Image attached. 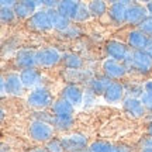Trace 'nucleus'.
<instances>
[{"mask_svg":"<svg viewBox=\"0 0 152 152\" xmlns=\"http://www.w3.org/2000/svg\"><path fill=\"white\" fill-rule=\"evenodd\" d=\"M54 102H55V99H54V96H52V92H51L49 87H47L45 85L31 90V92L28 93L27 100H26V103H27L28 107H31V109L35 110V111L51 109Z\"/></svg>","mask_w":152,"mask_h":152,"instance_id":"obj_1","label":"nucleus"},{"mask_svg":"<svg viewBox=\"0 0 152 152\" xmlns=\"http://www.w3.org/2000/svg\"><path fill=\"white\" fill-rule=\"evenodd\" d=\"M124 64L128 71L138 75H149L152 72V58L147 54V51H132Z\"/></svg>","mask_w":152,"mask_h":152,"instance_id":"obj_2","label":"nucleus"},{"mask_svg":"<svg viewBox=\"0 0 152 152\" xmlns=\"http://www.w3.org/2000/svg\"><path fill=\"white\" fill-rule=\"evenodd\" d=\"M64 54L56 47L47 45L37 49V68L39 69H52L62 64Z\"/></svg>","mask_w":152,"mask_h":152,"instance_id":"obj_3","label":"nucleus"},{"mask_svg":"<svg viewBox=\"0 0 152 152\" xmlns=\"http://www.w3.org/2000/svg\"><path fill=\"white\" fill-rule=\"evenodd\" d=\"M28 137L33 140L34 142L38 144H47L49 142L52 138H55V131L54 125L48 124V123H44V121H38V120H33L27 128Z\"/></svg>","mask_w":152,"mask_h":152,"instance_id":"obj_4","label":"nucleus"},{"mask_svg":"<svg viewBox=\"0 0 152 152\" xmlns=\"http://www.w3.org/2000/svg\"><path fill=\"white\" fill-rule=\"evenodd\" d=\"M26 26H27V28L33 30L35 33H49V31L54 30L51 14L45 9H39V10L35 11L26 21Z\"/></svg>","mask_w":152,"mask_h":152,"instance_id":"obj_5","label":"nucleus"},{"mask_svg":"<svg viewBox=\"0 0 152 152\" xmlns=\"http://www.w3.org/2000/svg\"><path fill=\"white\" fill-rule=\"evenodd\" d=\"M104 54L106 58L109 59L118 61V62H125L131 55V48L127 45V42L120 41V39H109L104 42Z\"/></svg>","mask_w":152,"mask_h":152,"instance_id":"obj_6","label":"nucleus"},{"mask_svg":"<svg viewBox=\"0 0 152 152\" xmlns=\"http://www.w3.org/2000/svg\"><path fill=\"white\" fill-rule=\"evenodd\" d=\"M102 73L106 75L113 82H120L121 79L128 76L130 71L125 66L124 62H118V61L104 58L103 62H102Z\"/></svg>","mask_w":152,"mask_h":152,"instance_id":"obj_7","label":"nucleus"},{"mask_svg":"<svg viewBox=\"0 0 152 152\" xmlns=\"http://www.w3.org/2000/svg\"><path fill=\"white\" fill-rule=\"evenodd\" d=\"M13 65L20 71L28 68H37V49L28 47L20 48L13 58Z\"/></svg>","mask_w":152,"mask_h":152,"instance_id":"obj_8","label":"nucleus"},{"mask_svg":"<svg viewBox=\"0 0 152 152\" xmlns=\"http://www.w3.org/2000/svg\"><path fill=\"white\" fill-rule=\"evenodd\" d=\"M131 1L123 0V1H117L114 0L109 4V11H107V16H109L110 23L115 26V27H121L127 24V7Z\"/></svg>","mask_w":152,"mask_h":152,"instance_id":"obj_9","label":"nucleus"},{"mask_svg":"<svg viewBox=\"0 0 152 152\" xmlns=\"http://www.w3.org/2000/svg\"><path fill=\"white\" fill-rule=\"evenodd\" d=\"M61 97L68 100L73 107L83 106V97H85V87L75 83H66L61 90Z\"/></svg>","mask_w":152,"mask_h":152,"instance_id":"obj_10","label":"nucleus"},{"mask_svg":"<svg viewBox=\"0 0 152 152\" xmlns=\"http://www.w3.org/2000/svg\"><path fill=\"white\" fill-rule=\"evenodd\" d=\"M123 111L127 114V117H130L132 120H140V118H145L147 117V109L144 107L141 99H135V97H125L124 102L121 103Z\"/></svg>","mask_w":152,"mask_h":152,"instance_id":"obj_11","label":"nucleus"},{"mask_svg":"<svg viewBox=\"0 0 152 152\" xmlns=\"http://www.w3.org/2000/svg\"><path fill=\"white\" fill-rule=\"evenodd\" d=\"M20 77L23 80V85L27 90H34L37 87L42 86L44 75L39 68H28V69H23L20 71Z\"/></svg>","mask_w":152,"mask_h":152,"instance_id":"obj_12","label":"nucleus"},{"mask_svg":"<svg viewBox=\"0 0 152 152\" xmlns=\"http://www.w3.org/2000/svg\"><path fill=\"white\" fill-rule=\"evenodd\" d=\"M61 140H62V144H64L66 152L87 148L90 144L87 135L83 132H69V134H65L64 137H61Z\"/></svg>","mask_w":152,"mask_h":152,"instance_id":"obj_13","label":"nucleus"},{"mask_svg":"<svg viewBox=\"0 0 152 152\" xmlns=\"http://www.w3.org/2000/svg\"><path fill=\"white\" fill-rule=\"evenodd\" d=\"M39 9H42V1L38 0H24V1H17L14 6V13L18 20H26L27 21L30 17Z\"/></svg>","mask_w":152,"mask_h":152,"instance_id":"obj_14","label":"nucleus"},{"mask_svg":"<svg viewBox=\"0 0 152 152\" xmlns=\"http://www.w3.org/2000/svg\"><path fill=\"white\" fill-rule=\"evenodd\" d=\"M125 42L131 48V51H145L148 42H149V37L145 35L140 28L135 27L127 33Z\"/></svg>","mask_w":152,"mask_h":152,"instance_id":"obj_15","label":"nucleus"},{"mask_svg":"<svg viewBox=\"0 0 152 152\" xmlns=\"http://www.w3.org/2000/svg\"><path fill=\"white\" fill-rule=\"evenodd\" d=\"M148 17L145 6L137 1H131L127 7V24L138 27L145 18Z\"/></svg>","mask_w":152,"mask_h":152,"instance_id":"obj_16","label":"nucleus"},{"mask_svg":"<svg viewBox=\"0 0 152 152\" xmlns=\"http://www.w3.org/2000/svg\"><path fill=\"white\" fill-rule=\"evenodd\" d=\"M103 100L109 104H120L124 102L125 96V87L123 82H113L109 86V89L106 90L103 96Z\"/></svg>","mask_w":152,"mask_h":152,"instance_id":"obj_17","label":"nucleus"},{"mask_svg":"<svg viewBox=\"0 0 152 152\" xmlns=\"http://www.w3.org/2000/svg\"><path fill=\"white\" fill-rule=\"evenodd\" d=\"M6 86H7V93L10 96H23L26 87L23 85V80L20 77V72H7L4 73Z\"/></svg>","mask_w":152,"mask_h":152,"instance_id":"obj_18","label":"nucleus"},{"mask_svg":"<svg viewBox=\"0 0 152 152\" xmlns=\"http://www.w3.org/2000/svg\"><path fill=\"white\" fill-rule=\"evenodd\" d=\"M64 77H65V80L68 83H75V85H89V82L92 80V77L94 76L90 69H77V71H68L65 69V72L62 73Z\"/></svg>","mask_w":152,"mask_h":152,"instance_id":"obj_19","label":"nucleus"},{"mask_svg":"<svg viewBox=\"0 0 152 152\" xmlns=\"http://www.w3.org/2000/svg\"><path fill=\"white\" fill-rule=\"evenodd\" d=\"M51 113L55 117H68V115H75V107L72 106L68 100L62 99L59 96L58 99H55L54 104L51 107Z\"/></svg>","mask_w":152,"mask_h":152,"instance_id":"obj_20","label":"nucleus"},{"mask_svg":"<svg viewBox=\"0 0 152 152\" xmlns=\"http://www.w3.org/2000/svg\"><path fill=\"white\" fill-rule=\"evenodd\" d=\"M111 83H113V80H111V79H109L106 75H103V73H102V75H94V76H93L92 80L89 82L87 87H89L90 90H93V92L96 93L97 96H103Z\"/></svg>","mask_w":152,"mask_h":152,"instance_id":"obj_21","label":"nucleus"},{"mask_svg":"<svg viewBox=\"0 0 152 152\" xmlns=\"http://www.w3.org/2000/svg\"><path fill=\"white\" fill-rule=\"evenodd\" d=\"M49 14H51V18H52V24H54V30L58 31V33L64 34L66 30H69L71 26L73 24L71 18L62 16L58 10H48Z\"/></svg>","mask_w":152,"mask_h":152,"instance_id":"obj_22","label":"nucleus"},{"mask_svg":"<svg viewBox=\"0 0 152 152\" xmlns=\"http://www.w3.org/2000/svg\"><path fill=\"white\" fill-rule=\"evenodd\" d=\"M62 64L68 71H77V69H83L85 61L77 52H64Z\"/></svg>","mask_w":152,"mask_h":152,"instance_id":"obj_23","label":"nucleus"},{"mask_svg":"<svg viewBox=\"0 0 152 152\" xmlns=\"http://www.w3.org/2000/svg\"><path fill=\"white\" fill-rule=\"evenodd\" d=\"M54 128L56 132H64L69 134V131L75 127V115H68V117H55L54 118Z\"/></svg>","mask_w":152,"mask_h":152,"instance_id":"obj_24","label":"nucleus"},{"mask_svg":"<svg viewBox=\"0 0 152 152\" xmlns=\"http://www.w3.org/2000/svg\"><path fill=\"white\" fill-rule=\"evenodd\" d=\"M77 7H79V1H72V0H64V1H59L58 4V9L56 10L59 11L62 16L71 18L73 21L75 18V14L77 11Z\"/></svg>","mask_w":152,"mask_h":152,"instance_id":"obj_25","label":"nucleus"},{"mask_svg":"<svg viewBox=\"0 0 152 152\" xmlns=\"http://www.w3.org/2000/svg\"><path fill=\"white\" fill-rule=\"evenodd\" d=\"M87 7L90 10V14L94 18H102L103 16L107 14L109 11V4L106 1H102V0H93V1H89L87 3Z\"/></svg>","mask_w":152,"mask_h":152,"instance_id":"obj_26","label":"nucleus"},{"mask_svg":"<svg viewBox=\"0 0 152 152\" xmlns=\"http://www.w3.org/2000/svg\"><path fill=\"white\" fill-rule=\"evenodd\" d=\"M89 152H114L115 151V144L107 140H94L89 144L87 147Z\"/></svg>","mask_w":152,"mask_h":152,"instance_id":"obj_27","label":"nucleus"},{"mask_svg":"<svg viewBox=\"0 0 152 152\" xmlns=\"http://www.w3.org/2000/svg\"><path fill=\"white\" fill-rule=\"evenodd\" d=\"M124 87H125V96H127V97L141 99L142 94L145 93V90H144V83H140V82H135V80L125 82Z\"/></svg>","mask_w":152,"mask_h":152,"instance_id":"obj_28","label":"nucleus"},{"mask_svg":"<svg viewBox=\"0 0 152 152\" xmlns=\"http://www.w3.org/2000/svg\"><path fill=\"white\" fill-rule=\"evenodd\" d=\"M92 18V14H90V10L87 7L86 3L83 1H79V7H77V11L75 14V18H73V23L75 24H82V23H86Z\"/></svg>","mask_w":152,"mask_h":152,"instance_id":"obj_29","label":"nucleus"},{"mask_svg":"<svg viewBox=\"0 0 152 152\" xmlns=\"http://www.w3.org/2000/svg\"><path fill=\"white\" fill-rule=\"evenodd\" d=\"M17 20V16L14 13V9H9V7H0V21L3 26H9Z\"/></svg>","mask_w":152,"mask_h":152,"instance_id":"obj_30","label":"nucleus"},{"mask_svg":"<svg viewBox=\"0 0 152 152\" xmlns=\"http://www.w3.org/2000/svg\"><path fill=\"white\" fill-rule=\"evenodd\" d=\"M97 94L86 86L85 87V97H83V107L85 109H92L93 106L97 103Z\"/></svg>","mask_w":152,"mask_h":152,"instance_id":"obj_31","label":"nucleus"},{"mask_svg":"<svg viewBox=\"0 0 152 152\" xmlns=\"http://www.w3.org/2000/svg\"><path fill=\"white\" fill-rule=\"evenodd\" d=\"M44 148L47 149V152H66L64 144H62V140L61 138H52L49 142H47Z\"/></svg>","mask_w":152,"mask_h":152,"instance_id":"obj_32","label":"nucleus"},{"mask_svg":"<svg viewBox=\"0 0 152 152\" xmlns=\"http://www.w3.org/2000/svg\"><path fill=\"white\" fill-rule=\"evenodd\" d=\"M55 115L52 113H49L47 110H41V111H34L33 114V120H38V121H44V123H48L52 124L54 123Z\"/></svg>","mask_w":152,"mask_h":152,"instance_id":"obj_33","label":"nucleus"},{"mask_svg":"<svg viewBox=\"0 0 152 152\" xmlns=\"http://www.w3.org/2000/svg\"><path fill=\"white\" fill-rule=\"evenodd\" d=\"M82 34H83V30L80 28V26L73 23V24L71 26V28H69V30H66L62 35H64V37H66V38H69V39H75V38L80 37Z\"/></svg>","mask_w":152,"mask_h":152,"instance_id":"obj_34","label":"nucleus"},{"mask_svg":"<svg viewBox=\"0 0 152 152\" xmlns=\"http://www.w3.org/2000/svg\"><path fill=\"white\" fill-rule=\"evenodd\" d=\"M137 148L138 151H144V149H152V135H144L141 137L138 142H137Z\"/></svg>","mask_w":152,"mask_h":152,"instance_id":"obj_35","label":"nucleus"},{"mask_svg":"<svg viewBox=\"0 0 152 152\" xmlns=\"http://www.w3.org/2000/svg\"><path fill=\"white\" fill-rule=\"evenodd\" d=\"M137 28H140L145 35H148L149 38H152V17H147V18H145V20H144V21H142Z\"/></svg>","mask_w":152,"mask_h":152,"instance_id":"obj_36","label":"nucleus"},{"mask_svg":"<svg viewBox=\"0 0 152 152\" xmlns=\"http://www.w3.org/2000/svg\"><path fill=\"white\" fill-rule=\"evenodd\" d=\"M114 152H140V151H138V148L132 147L130 144L120 142V144H115V151Z\"/></svg>","mask_w":152,"mask_h":152,"instance_id":"obj_37","label":"nucleus"},{"mask_svg":"<svg viewBox=\"0 0 152 152\" xmlns=\"http://www.w3.org/2000/svg\"><path fill=\"white\" fill-rule=\"evenodd\" d=\"M141 102L144 104V107L147 109L148 113H152V96L148 94V93H144L141 97Z\"/></svg>","mask_w":152,"mask_h":152,"instance_id":"obj_38","label":"nucleus"},{"mask_svg":"<svg viewBox=\"0 0 152 152\" xmlns=\"http://www.w3.org/2000/svg\"><path fill=\"white\" fill-rule=\"evenodd\" d=\"M58 4H59V1H55V0H44L42 9H45V10H56Z\"/></svg>","mask_w":152,"mask_h":152,"instance_id":"obj_39","label":"nucleus"},{"mask_svg":"<svg viewBox=\"0 0 152 152\" xmlns=\"http://www.w3.org/2000/svg\"><path fill=\"white\" fill-rule=\"evenodd\" d=\"M9 93H7V86H6V79H4V75L0 76V96L1 99H4Z\"/></svg>","mask_w":152,"mask_h":152,"instance_id":"obj_40","label":"nucleus"},{"mask_svg":"<svg viewBox=\"0 0 152 152\" xmlns=\"http://www.w3.org/2000/svg\"><path fill=\"white\" fill-rule=\"evenodd\" d=\"M144 90H145V93L152 96V79H147L144 82Z\"/></svg>","mask_w":152,"mask_h":152,"instance_id":"obj_41","label":"nucleus"},{"mask_svg":"<svg viewBox=\"0 0 152 152\" xmlns=\"http://www.w3.org/2000/svg\"><path fill=\"white\" fill-rule=\"evenodd\" d=\"M16 3H17V1H14V0H3V1H0V7H9V9H14Z\"/></svg>","mask_w":152,"mask_h":152,"instance_id":"obj_42","label":"nucleus"},{"mask_svg":"<svg viewBox=\"0 0 152 152\" xmlns=\"http://www.w3.org/2000/svg\"><path fill=\"white\" fill-rule=\"evenodd\" d=\"M24 152H47L45 148H41V147H35V148H30V149H26Z\"/></svg>","mask_w":152,"mask_h":152,"instance_id":"obj_43","label":"nucleus"},{"mask_svg":"<svg viewBox=\"0 0 152 152\" xmlns=\"http://www.w3.org/2000/svg\"><path fill=\"white\" fill-rule=\"evenodd\" d=\"M144 6H145V9H147L148 17H152V1H147Z\"/></svg>","mask_w":152,"mask_h":152,"instance_id":"obj_44","label":"nucleus"},{"mask_svg":"<svg viewBox=\"0 0 152 152\" xmlns=\"http://www.w3.org/2000/svg\"><path fill=\"white\" fill-rule=\"evenodd\" d=\"M0 152H11V148L9 144L6 142H1V148H0Z\"/></svg>","mask_w":152,"mask_h":152,"instance_id":"obj_45","label":"nucleus"},{"mask_svg":"<svg viewBox=\"0 0 152 152\" xmlns=\"http://www.w3.org/2000/svg\"><path fill=\"white\" fill-rule=\"evenodd\" d=\"M145 51H147V54L152 58V38H149V42H148V45H147V48H145Z\"/></svg>","mask_w":152,"mask_h":152,"instance_id":"obj_46","label":"nucleus"},{"mask_svg":"<svg viewBox=\"0 0 152 152\" xmlns=\"http://www.w3.org/2000/svg\"><path fill=\"white\" fill-rule=\"evenodd\" d=\"M4 117H6V110H4V107H1L0 109V120L4 121Z\"/></svg>","mask_w":152,"mask_h":152,"instance_id":"obj_47","label":"nucleus"},{"mask_svg":"<svg viewBox=\"0 0 152 152\" xmlns=\"http://www.w3.org/2000/svg\"><path fill=\"white\" fill-rule=\"evenodd\" d=\"M147 134L148 135H152V123H148L147 124Z\"/></svg>","mask_w":152,"mask_h":152,"instance_id":"obj_48","label":"nucleus"},{"mask_svg":"<svg viewBox=\"0 0 152 152\" xmlns=\"http://www.w3.org/2000/svg\"><path fill=\"white\" fill-rule=\"evenodd\" d=\"M69 152H89L87 148H82V149H75V151H69Z\"/></svg>","mask_w":152,"mask_h":152,"instance_id":"obj_49","label":"nucleus"},{"mask_svg":"<svg viewBox=\"0 0 152 152\" xmlns=\"http://www.w3.org/2000/svg\"><path fill=\"white\" fill-rule=\"evenodd\" d=\"M140 152H152V149H144V151H140Z\"/></svg>","mask_w":152,"mask_h":152,"instance_id":"obj_50","label":"nucleus"}]
</instances>
